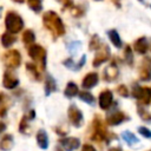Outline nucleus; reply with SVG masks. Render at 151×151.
<instances>
[{
    "label": "nucleus",
    "mask_w": 151,
    "mask_h": 151,
    "mask_svg": "<svg viewBox=\"0 0 151 151\" xmlns=\"http://www.w3.org/2000/svg\"><path fill=\"white\" fill-rule=\"evenodd\" d=\"M42 22H44V26L50 32H52V34L54 37H59L65 33V26L60 19V17L53 11H47L46 13H44Z\"/></svg>",
    "instance_id": "f257e3e1"
},
{
    "label": "nucleus",
    "mask_w": 151,
    "mask_h": 151,
    "mask_svg": "<svg viewBox=\"0 0 151 151\" xmlns=\"http://www.w3.org/2000/svg\"><path fill=\"white\" fill-rule=\"evenodd\" d=\"M5 25H6V28L8 29V32L14 34V33H18L22 29L24 21L18 13L11 11V12H7V14H6Z\"/></svg>",
    "instance_id": "f03ea898"
},
{
    "label": "nucleus",
    "mask_w": 151,
    "mask_h": 151,
    "mask_svg": "<svg viewBox=\"0 0 151 151\" xmlns=\"http://www.w3.org/2000/svg\"><path fill=\"white\" fill-rule=\"evenodd\" d=\"M28 55L34 60L42 70L46 66V51L40 45H32L28 47Z\"/></svg>",
    "instance_id": "7ed1b4c3"
},
{
    "label": "nucleus",
    "mask_w": 151,
    "mask_h": 151,
    "mask_svg": "<svg viewBox=\"0 0 151 151\" xmlns=\"http://www.w3.org/2000/svg\"><path fill=\"white\" fill-rule=\"evenodd\" d=\"M4 63L9 68H15L21 63V55L17 50H9L4 54Z\"/></svg>",
    "instance_id": "20e7f679"
},
{
    "label": "nucleus",
    "mask_w": 151,
    "mask_h": 151,
    "mask_svg": "<svg viewBox=\"0 0 151 151\" xmlns=\"http://www.w3.org/2000/svg\"><path fill=\"white\" fill-rule=\"evenodd\" d=\"M109 57H110V50H109V47H107L106 45L100 46V47L98 48V51H97L96 55H94L93 61H92L93 66H96V67H97V66L101 65L103 63H105V61L109 59Z\"/></svg>",
    "instance_id": "39448f33"
},
{
    "label": "nucleus",
    "mask_w": 151,
    "mask_h": 151,
    "mask_svg": "<svg viewBox=\"0 0 151 151\" xmlns=\"http://www.w3.org/2000/svg\"><path fill=\"white\" fill-rule=\"evenodd\" d=\"M68 118L74 126L79 127L83 122V113L76 105H71L68 107Z\"/></svg>",
    "instance_id": "423d86ee"
},
{
    "label": "nucleus",
    "mask_w": 151,
    "mask_h": 151,
    "mask_svg": "<svg viewBox=\"0 0 151 151\" xmlns=\"http://www.w3.org/2000/svg\"><path fill=\"white\" fill-rule=\"evenodd\" d=\"M133 96L137 99L142 100L143 103L147 104L150 101V99H151V90L150 88H146V87H139V86H137V87L133 88Z\"/></svg>",
    "instance_id": "0eeeda50"
},
{
    "label": "nucleus",
    "mask_w": 151,
    "mask_h": 151,
    "mask_svg": "<svg viewBox=\"0 0 151 151\" xmlns=\"http://www.w3.org/2000/svg\"><path fill=\"white\" fill-rule=\"evenodd\" d=\"M2 85L6 88H14L19 85V79L15 77V74L11 71L5 72L4 74V79H2Z\"/></svg>",
    "instance_id": "6e6552de"
},
{
    "label": "nucleus",
    "mask_w": 151,
    "mask_h": 151,
    "mask_svg": "<svg viewBox=\"0 0 151 151\" xmlns=\"http://www.w3.org/2000/svg\"><path fill=\"white\" fill-rule=\"evenodd\" d=\"M112 100H113V96H112V92L109 91V90H105L100 93L99 96V106L103 109V110H107L111 104H112Z\"/></svg>",
    "instance_id": "1a4fd4ad"
},
{
    "label": "nucleus",
    "mask_w": 151,
    "mask_h": 151,
    "mask_svg": "<svg viewBox=\"0 0 151 151\" xmlns=\"http://www.w3.org/2000/svg\"><path fill=\"white\" fill-rule=\"evenodd\" d=\"M139 76H140V79L144 81H147L151 79V64L149 59L143 60L140 65V70H139Z\"/></svg>",
    "instance_id": "9d476101"
},
{
    "label": "nucleus",
    "mask_w": 151,
    "mask_h": 151,
    "mask_svg": "<svg viewBox=\"0 0 151 151\" xmlns=\"http://www.w3.org/2000/svg\"><path fill=\"white\" fill-rule=\"evenodd\" d=\"M60 144L63 145V147L66 150V151H73L76 150L79 145H80V142L78 138H74V137H68V138H63L60 140Z\"/></svg>",
    "instance_id": "9b49d317"
},
{
    "label": "nucleus",
    "mask_w": 151,
    "mask_h": 151,
    "mask_svg": "<svg viewBox=\"0 0 151 151\" xmlns=\"http://www.w3.org/2000/svg\"><path fill=\"white\" fill-rule=\"evenodd\" d=\"M98 83V74L94 72H91L85 76V78L83 79V87L84 88H92L93 86H96Z\"/></svg>",
    "instance_id": "f8f14e48"
},
{
    "label": "nucleus",
    "mask_w": 151,
    "mask_h": 151,
    "mask_svg": "<svg viewBox=\"0 0 151 151\" xmlns=\"http://www.w3.org/2000/svg\"><path fill=\"white\" fill-rule=\"evenodd\" d=\"M117 76H118V68H117V66H116L114 64L109 65V66L104 70V78H105V80H107V81L114 80V79L117 78Z\"/></svg>",
    "instance_id": "ddd939ff"
},
{
    "label": "nucleus",
    "mask_w": 151,
    "mask_h": 151,
    "mask_svg": "<svg viewBox=\"0 0 151 151\" xmlns=\"http://www.w3.org/2000/svg\"><path fill=\"white\" fill-rule=\"evenodd\" d=\"M149 48V45H147V41H146V38L142 37L139 39H137L134 41V51L139 54H145L146 51Z\"/></svg>",
    "instance_id": "4468645a"
},
{
    "label": "nucleus",
    "mask_w": 151,
    "mask_h": 151,
    "mask_svg": "<svg viewBox=\"0 0 151 151\" xmlns=\"http://www.w3.org/2000/svg\"><path fill=\"white\" fill-rule=\"evenodd\" d=\"M57 90V84L55 80L53 79V77L51 74H47L46 77V81H45V93L46 96H50L52 92H54Z\"/></svg>",
    "instance_id": "2eb2a0df"
},
{
    "label": "nucleus",
    "mask_w": 151,
    "mask_h": 151,
    "mask_svg": "<svg viewBox=\"0 0 151 151\" xmlns=\"http://www.w3.org/2000/svg\"><path fill=\"white\" fill-rule=\"evenodd\" d=\"M37 143L41 149H46L48 146V138H47V134H46V132L44 130L38 131V133H37Z\"/></svg>",
    "instance_id": "dca6fc26"
},
{
    "label": "nucleus",
    "mask_w": 151,
    "mask_h": 151,
    "mask_svg": "<svg viewBox=\"0 0 151 151\" xmlns=\"http://www.w3.org/2000/svg\"><path fill=\"white\" fill-rule=\"evenodd\" d=\"M64 93H65V96L67 98H72V97L77 96L78 94V86H77V84L73 83V81H70L66 85V88H65Z\"/></svg>",
    "instance_id": "f3484780"
},
{
    "label": "nucleus",
    "mask_w": 151,
    "mask_h": 151,
    "mask_svg": "<svg viewBox=\"0 0 151 151\" xmlns=\"http://www.w3.org/2000/svg\"><path fill=\"white\" fill-rule=\"evenodd\" d=\"M124 118H125V116L122 112H114L107 117V123L110 125H117V124H120L124 120Z\"/></svg>",
    "instance_id": "a211bd4d"
},
{
    "label": "nucleus",
    "mask_w": 151,
    "mask_h": 151,
    "mask_svg": "<svg viewBox=\"0 0 151 151\" xmlns=\"http://www.w3.org/2000/svg\"><path fill=\"white\" fill-rule=\"evenodd\" d=\"M15 40H17V38H15L12 33H9V32H6V33H4V34L1 35V44H2L5 47L12 46V45L15 42Z\"/></svg>",
    "instance_id": "6ab92c4d"
},
{
    "label": "nucleus",
    "mask_w": 151,
    "mask_h": 151,
    "mask_svg": "<svg viewBox=\"0 0 151 151\" xmlns=\"http://www.w3.org/2000/svg\"><path fill=\"white\" fill-rule=\"evenodd\" d=\"M12 146H13V138H12V136H9V134L4 136L1 138V140H0V149L4 150V151H7Z\"/></svg>",
    "instance_id": "aec40b11"
},
{
    "label": "nucleus",
    "mask_w": 151,
    "mask_h": 151,
    "mask_svg": "<svg viewBox=\"0 0 151 151\" xmlns=\"http://www.w3.org/2000/svg\"><path fill=\"white\" fill-rule=\"evenodd\" d=\"M107 34H109V38H110L111 42H112L117 48L122 47V40H120V37H119V34H118V32H117L116 29L109 31Z\"/></svg>",
    "instance_id": "412c9836"
},
{
    "label": "nucleus",
    "mask_w": 151,
    "mask_h": 151,
    "mask_svg": "<svg viewBox=\"0 0 151 151\" xmlns=\"http://www.w3.org/2000/svg\"><path fill=\"white\" fill-rule=\"evenodd\" d=\"M22 40H24V42H25L26 45H31V44L35 40V35H34L33 31L26 29V31L24 32V34H22Z\"/></svg>",
    "instance_id": "4be33fe9"
},
{
    "label": "nucleus",
    "mask_w": 151,
    "mask_h": 151,
    "mask_svg": "<svg viewBox=\"0 0 151 151\" xmlns=\"http://www.w3.org/2000/svg\"><path fill=\"white\" fill-rule=\"evenodd\" d=\"M27 5L34 12H40L42 8V1L41 0H27Z\"/></svg>",
    "instance_id": "5701e85b"
},
{
    "label": "nucleus",
    "mask_w": 151,
    "mask_h": 151,
    "mask_svg": "<svg viewBox=\"0 0 151 151\" xmlns=\"http://www.w3.org/2000/svg\"><path fill=\"white\" fill-rule=\"evenodd\" d=\"M79 98H80L83 101H85V103H87V104H90V105H93V103H94V97H93L90 92H86V91L80 92V93H79Z\"/></svg>",
    "instance_id": "b1692460"
},
{
    "label": "nucleus",
    "mask_w": 151,
    "mask_h": 151,
    "mask_svg": "<svg viewBox=\"0 0 151 151\" xmlns=\"http://www.w3.org/2000/svg\"><path fill=\"white\" fill-rule=\"evenodd\" d=\"M26 70L34 77V79H37V80H39L40 79V77H39V72H38V66H35L34 64H26Z\"/></svg>",
    "instance_id": "393cba45"
},
{
    "label": "nucleus",
    "mask_w": 151,
    "mask_h": 151,
    "mask_svg": "<svg viewBox=\"0 0 151 151\" xmlns=\"http://www.w3.org/2000/svg\"><path fill=\"white\" fill-rule=\"evenodd\" d=\"M80 46H81V42H80V41H73V42H71V44L68 45L67 50H68L72 54H74V53H77V52L80 50Z\"/></svg>",
    "instance_id": "a878e982"
},
{
    "label": "nucleus",
    "mask_w": 151,
    "mask_h": 151,
    "mask_svg": "<svg viewBox=\"0 0 151 151\" xmlns=\"http://www.w3.org/2000/svg\"><path fill=\"white\" fill-rule=\"evenodd\" d=\"M123 138H124L129 144H132V143H136V142H137V138H136L131 132H129V131H125V132L123 133Z\"/></svg>",
    "instance_id": "bb28decb"
},
{
    "label": "nucleus",
    "mask_w": 151,
    "mask_h": 151,
    "mask_svg": "<svg viewBox=\"0 0 151 151\" xmlns=\"http://www.w3.org/2000/svg\"><path fill=\"white\" fill-rule=\"evenodd\" d=\"M99 45H100V41H99L98 35H93L91 39V42H90V50H97L100 47Z\"/></svg>",
    "instance_id": "cd10ccee"
},
{
    "label": "nucleus",
    "mask_w": 151,
    "mask_h": 151,
    "mask_svg": "<svg viewBox=\"0 0 151 151\" xmlns=\"http://www.w3.org/2000/svg\"><path fill=\"white\" fill-rule=\"evenodd\" d=\"M64 65L67 67V68H70V70H72V71H76V64H74V61H73V59L72 58H68V59H66V60H64Z\"/></svg>",
    "instance_id": "c85d7f7f"
},
{
    "label": "nucleus",
    "mask_w": 151,
    "mask_h": 151,
    "mask_svg": "<svg viewBox=\"0 0 151 151\" xmlns=\"http://www.w3.org/2000/svg\"><path fill=\"white\" fill-rule=\"evenodd\" d=\"M125 59H126V61H127L129 64H132L133 58H132V52H131L130 46H127V47L125 48Z\"/></svg>",
    "instance_id": "c756f323"
},
{
    "label": "nucleus",
    "mask_w": 151,
    "mask_h": 151,
    "mask_svg": "<svg viewBox=\"0 0 151 151\" xmlns=\"http://www.w3.org/2000/svg\"><path fill=\"white\" fill-rule=\"evenodd\" d=\"M117 91H118V93H119L120 96H123V97H127V96H129V91H127V88H126L125 85H120V86H118Z\"/></svg>",
    "instance_id": "7c9ffc66"
},
{
    "label": "nucleus",
    "mask_w": 151,
    "mask_h": 151,
    "mask_svg": "<svg viewBox=\"0 0 151 151\" xmlns=\"http://www.w3.org/2000/svg\"><path fill=\"white\" fill-rule=\"evenodd\" d=\"M139 132H140L143 136L151 138V131H149L147 129H145V127H139Z\"/></svg>",
    "instance_id": "2f4dec72"
},
{
    "label": "nucleus",
    "mask_w": 151,
    "mask_h": 151,
    "mask_svg": "<svg viewBox=\"0 0 151 151\" xmlns=\"http://www.w3.org/2000/svg\"><path fill=\"white\" fill-rule=\"evenodd\" d=\"M81 151H96V149H94L92 145H90V144H85V145L83 146Z\"/></svg>",
    "instance_id": "473e14b6"
},
{
    "label": "nucleus",
    "mask_w": 151,
    "mask_h": 151,
    "mask_svg": "<svg viewBox=\"0 0 151 151\" xmlns=\"http://www.w3.org/2000/svg\"><path fill=\"white\" fill-rule=\"evenodd\" d=\"M60 1L64 4V7H66V8H68V7H72V5H73L72 0H60Z\"/></svg>",
    "instance_id": "72a5a7b5"
},
{
    "label": "nucleus",
    "mask_w": 151,
    "mask_h": 151,
    "mask_svg": "<svg viewBox=\"0 0 151 151\" xmlns=\"http://www.w3.org/2000/svg\"><path fill=\"white\" fill-rule=\"evenodd\" d=\"M5 129H6V125H5L4 123H1V122H0V133H1V132H4V131H5Z\"/></svg>",
    "instance_id": "f704fd0d"
},
{
    "label": "nucleus",
    "mask_w": 151,
    "mask_h": 151,
    "mask_svg": "<svg viewBox=\"0 0 151 151\" xmlns=\"http://www.w3.org/2000/svg\"><path fill=\"white\" fill-rule=\"evenodd\" d=\"M5 112H6V109H5V107H4V109H1V110H0V116H1V117H2V116H5Z\"/></svg>",
    "instance_id": "c9c22d12"
},
{
    "label": "nucleus",
    "mask_w": 151,
    "mask_h": 151,
    "mask_svg": "<svg viewBox=\"0 0 151 151\" xmlns=\"http://www.w3.org/2000/svg\"><path fill=\"white\" fill-rule=\"evenodd\" d=\"M109 151H122L120 149H118V147H116V149H110Z\"/></svg>",
    "instance_id": "e433bc0d"
},
{
    "label": "nucleus",
    "mask_w": 151,
    "mask_h": 151,
    "mask_svg": "<svg viewBox=\"0 0 151 151\" xmlns=\"http://www.w3.org/2000/svg\"><path fill=\"white\" fill-rule=\"evenodd\" d=\"M13 1H14V2H19V4H21L24 0H13Z\"/></svg>",
    "instance_id": "4c0bfd02"
},
{
    "label": "nucleus",
    "mask_w": 151,
    "mask_h": 151,
    "mask_svg": "<svg viewBox=\"0 0 151 151\" xmlns=\"http://www.w3.org/2000/svg\"><path fill=\"white\" fill-rule=\"evenodd\" d=\"M2 100V93H0V101Z\"/></svg>",
    "instance_id": "58836bf2"
},
{
    "label": "nucleus",
    "mask_w": 151,
    "mask_h": 151,
    "mask_svg": "<svg viewBox=\"0 0 151 151\" xmlns=\"http://www.w3.org/2000/svg\"><path fill=\"white\" fill-rule=\"evenodd\" d=\"M139 1H142V2H143V0H139Z\"/></svg>",
    "instance_id": "ea45409f"
}]
</instances>
